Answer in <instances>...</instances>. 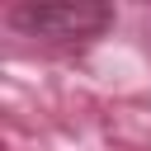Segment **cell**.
Instances as JSON below:
<instances>
[{
	"label": "cell",
	"instance_id": "cell-1",
	"mask_svg": "<svg viewBox=\"0 0 151 151\" xmlns=\"http://www.w3.org/2000/svg\"><path fill=\"white\" fill-rule=\"evenodd\" d=\"M9 24L28 38H94L113 24V9L99 0H61V5H14Z\"/></svg>",
	"mask_w": 151,
	"mask_h": 151
}]
</instances>
